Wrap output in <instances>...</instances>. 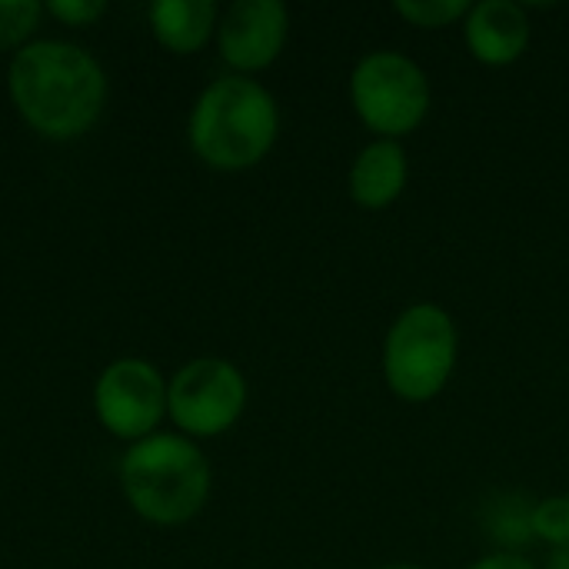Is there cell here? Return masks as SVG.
Wrapping results in <instances>:
<instances>
[{
	"instance_id": "7",
	"label": "cell",
	"mask_w": 569,
	"mask_h": 569,
	"mask_svg": "<svg viewBox=\"0 0 569 569\" xmlns=\"http://www.w3.org/2000/svg\"><path fill=\"white\" fill-rule=\"evenodd\" d=\"M93 410L103 430L120 440H147L167 413V383L147 360L127 357L110 363L93 387Z\"/></svg>"
},
{
	"instance_id": "3",
	"label": "cell",
	"mask_w": 569,
	"mask_h": 569,
	"mask_svg": "<svg viewBox=\"0 0 569 569\" xmlns=\"http://www.w3.org/2000/svg\"><path fill=\"white\" fill-rule=\"evenodd\" d=\"M210 460L183 433H153L120 460V487L137 517L157 527L193 520L210 500Z\"/></svg>"
},
{
	"instance_id": "8",
	"label": "cell",
	"mask_w": 569,
	"mask_h": 569,
	"mask_svg": "<svg viewBox=\"0 0 569 569\" xmlns=\"http://www.w3.org/2000/svg\"><path fill=\"white\" fill-rule=\"evenodd\" d=\"M287 37L290 10L280 0H237L220 13L217 23L220 57L240 77L273 67L287 47Z\"/></svg>"
},
{
	"instance_id": "18",
	"label": "cell",
	"mask_w": 569,
	"mask_h": 569,
	"mask_svg": "<svg viewBox=\"0 0 569 569\" xmlns=\"http://www.w3.org/2000/svg\"><path fill=\"white\" fill-rule=\"evenodd\" d=\"M377 569H423V567H417V563H383V567H377Z\"/></svg>"
},
{
	"instance_id": "14",
	"label": "cell",
	"mask_w": 569,
	"mask_h": 569,
	"mask_svg": "<svg viewBox=\"0 0 569 569\" xmlns=\"http://www.w3.org/2000/svg\"><path fill=\"white\" fill-rule=\"evenodd\" d=\"M43 7L37 0H0V50L27 47L23 40L37 30Z\"/></svg>"
},
{
	"instance_id": "9",
	"label": "cell",
	"mask_w": 569,
	"mask_h": 569,
	"mask_svg": "<svg viewBox=\"0 0 569 569\" xmlns=\"http://www.w3.org/2000/svg\"><path fill=\"white\" fill-rule=\"evenodd\" d=\"M460 27L470 57L490 70L513 67L533 40L530 7L517 0H477Z\"/></svg>"
},
{
	"instance_id": "10",
	"label": "cell",
	"mask_w": 569,
	"mask_h": 569,
	"mask_svg": "<svg viewBox=\"0 0 569 569\" xmlns=\"http://www.w3.org/2000/svg\"><path fill=\"white\" fill-rule=\"evenodd\" d=\"M410 183V153L403 140H370L347 170V197L370 213L390 210Z\"/></svg>"
},
{
	"instance_id": "6",
	"label": "cell",
	"mask_w": 569,
	"mask_h": 569,
	"mask_svg": "<svg viewBox=\"0 0 569 569\" xmlns=\"http://www.w3.org/2000/svg\"><path fill=\"white\" fill-rule=\"evenodd\" d=\"M247 377L223 357H197L167 383V413L183 437L210 440L237 427L247 410Z\"/></svg>"
},
{
	"instance_id": "5",
	"label": "cell",
	"mask_w": 569,
	"mask_h": 569,
	"mask_svg": "<svg viewBox=\"0 0 569 569\" xmlns=\"http://www.w3.org/2000/svg\"><path fill=\"white\" fill-rule=\"evenodd\" d=\"M347 97L353 117L373 133V140H407L430 117L433 83L410 53L383 47L353 63Z\"/></svg>"
},
{
	"instance_id": "1",
	"label": "cell",
	"mask_w": 569,
	"mask_h": 569,
	"mask_svg": "<svg viewBox=\"0 0 569 569\" xmlns=\"http://www.w3.org/2000/svg\"><path fill=\"white\" fill-rule=\"evenodd\" d=\"M17 113L50 140L87 133L107 100L103 67L77 43L37 40L13 53L7 73Z\"/></svg>"
},
{
	"instance_id": "11",
	"label": "cell",
	"mask_w": 569,
	"mask_h": 569,
	"mask_svg": "<svg viewBox=\"0 0 569 569\" xmlns=\"http://www.w3.org/2000/svg\"><path fill=\"white\" fill-rule=\"evenodd\" d=\"M220 10L213 0H157L150 7L153 37L173 53H197L217 37Z\"/></svg>"
},
{
	"instance_id": "13",
	"label": "cell",
	"mask_w": 569,
	"mask_h": 569,
	"mask_svg": "<svg viewBox=\"0 0 569 569\" xmlns=\"http://www.w3.org/2000/svg\"><path fill=\"white\" fill-rule=\"evenodd\" d=\"M393 13L417 30H447L463 23L470 0H397Z\"/></svg>"
},
{
	"instance_id": "4",
	"label": "cell",
	"mask_w": 569,
	"mask_h": 569,
	"mask_svg": "<svg viewBox=\"0 0 569 569\" xmlns=\"http://www.w3.org/2000/svg\"><path fill=\"white\" fill-rule=\"evenodd\" d=\"M460 363V327L433 300L403 307L383 333L380 373L387 390L410 407L433 403Z\"/></svg>"
},
{
	"instance_id": "2",
	"label": "cell",
	"mask_w": 569,
	"mask_h": 569,
	"mask_svg": "<svg viewBox=\"0 0 569 569\" xmlns=\"http://www.w3.org/2000/svg\"><path fill=\"white\" fill-rule=\"evenodd\" d=\"M190 150L213 170L240 173L267 160L280 137L277 97L253 77H217L197 97L187 123Z\"/></svg>"
},
{
	"instance_id": "16",
	"label": "cell",
	"mask_w": 569,
	"mask_h": 569,
	"mask_svg": "<svg viewBox=\"0 0 569 569\" xmlns=\"http://www.w3.org/2000/svg\"><path fill=\"white\" fill-rule=\"evenodd\" d=\"M467 569H540L530 557H523L520 550H490L483 557H477Z\"/></svg>"
},
{
	"instance_id": "17",
	"label": "cell",
	"mask_w": 569,
	"mask_h": 569,
	"mask_svg": "<svg viewBox=\"0 0 569 569\" xmlns=\"http://www.w3.org/2000/svg\"><path fill=\"white\" fill-rule=\"evenodd\" d=\"M547 569H569V550H553L547 560Z\"/></svg>"
},
{
	"instance_id": "15",
	"label": "cell",
	"mask_w": 569,
	"mask_h": 569,
	"mask_svg": "<svg viewBox=\"0 0 569 569\" xmlns=\"http://www.w3.org/2000/svg\"><path fill=\"white\" fill-rule=\"evenodd\" d=\"M47 13L67 27H90L107 13V3L103 0H50Z\"/></svg>"
},
{
	"instance_id": "12",
	"label": "cell",
	"mask_w": 569,
	"mask_h": 569,
	"mask_svg": "<svg viewBox=\"0 0 569 569\" xmlns=\"http://www.w3.org/2000/svg\"><path fill=\"white\" fill-rule=\"evenodd\" d=\"M530 537L543 547L569 550V493H553L530 503Z\"/></svg>"
}]
</instances>
